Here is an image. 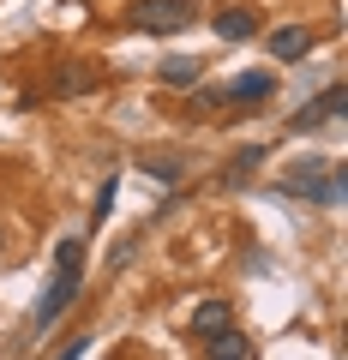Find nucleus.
<instances>
[{
  "label": "nucleus",
  "instance_id": "4",
  "mask_svg": "<svg viewBox=\"0 0 348 360\" xmlns=\"http://www.w3.org/2000/svg\"><path fill=\"white\" fill-rule=\"evenodd\" d=\"M271 96H276V78L258 72V66H252V72H240L228 90H222V103H271Z\"/></svg>",
  "mask_w": 348,
  "mask_h": 360
},
{
  "label": "nucleus",
  "instance_id": "15",
  "mask_svg": "<svg viewBox=\"0 0 348 360\" xmlns=\"http://www.w3.org/2000/svg\"><path fill=\"white\" fill-rule=\"evenodd\" d=\"M54 90H60V96H66V90H84V72H78V66H66V72H60V84H54Z\"/></svg>",
  "mask_w": 348,
  "mask_h": 360
},
{
  "label": "nucleus",
  "instance_id": "8",
  "mask_svg": "<svg viewBox=\"0 0 348 360\" xmlns=\"http://www.w3.org/2000/svg\"><path fill=\"white\" fill-rule=\"evenodd\" d=\"M264 162V144H246V150H234V162L222 168V186H246V174Z\"/></svg>",
  "mask_w": 348,
  "mask_h": 360
},
{
  "label": "nucleus",
  "instance_id": "2",
  "mask_svg": "<svg viewBox=\"0 0 348 360\" xmlns=\"http://www.w3.org/2000/svg\"><path fill=\"white\" fill-rule=\"evenodd\" d=\"M78 288H84V270H78V264H60V276L49 283V295H42V307H37V324H30V330H37V336H49L54 324H60V312L78 300Z\"/></svg>",
  "mask_w": 348,
  "mask_h": 360
},
{
  "label": "nucleus",
  "instance_id": "12",
  "mask_svg": "<svg viewBox=\"0 0 348 360\" xmlns=\"http://www.w3.org/2000/svg\"><path fill=\"white\" fill-rule=\"evenodd\" d=\"M144 162V174H156V180H181V156H138Z\"/></svg>",
  "mask_w": 348,
  "mask_h": 360
},
{
  "label": "nucleus",
  "instance_id": "6",
  "mask_svg": "<svg viewBox=\"0 0 348 360\" xmlns=\"http://www.w3.org/2000/svg\"><path fill=\"white\" fill-rule=\"evenodd\" d=\"M271 54H276V60H307V54H312V30H307V25L271 30Z\"/></svg>",
  "mask_w": 348,
  "mask_h": 360
},
{
  "label": "nucleus",
  "instance_id": "13",
  "mask_svg": "<svg viewBox=\"0 0 348 360\" xmlns=\"http://www.w3.org/2000/svg\"><path fill=\"white\" fill-rule=\"evenodd\" d=\"M54 264H84V240H60L54 246Z\"/></svg>",
  "mask_w": 348,
  "mask_h": 360
},
{
  "label": "nucleus",
  "instance_id": "10",
  "mask_svg": "<svg viewBox=\"0 0 348 360\" xmlns=\"http://www.w3.org/2000/svg\"><path fill=\"white\" fill-rule=\"evenodd\" d=\"M205 342H210V360H246V336L234 330V324L217 330V336H205Z\"/></svg>",
  "mask_w": 348,
  "mask_h": 360
},
{
  "label": "nucleus",
  "instance_id": "3",
  "mask_svg": "<svg viewBox=\"0 0 348 360\" xmlns=\"http://www.w3.org/2000/svg\"><path fill=\"white\" fill-rule=\"evenodd\" d=\"M342 103H348V90H342V84H324L307 108H295L288 132H312V127H324V120H336V115H342Z\"/></svg>",
  "mask_w": 348,
  "mask_h": 360
},
{
  "label": "nucleus",
  "instance_id": "14",
  "mask_svg": "<svg viewBox=\"0 0 348 360\" xmlns=\"http://www.w3.org/2000/svg\"><path fill=\"white\" fill-rule=\"evenodd\" d=\"M115 193H120V180H103V193H96V222L115 210Z\"/></svg>",
  "mask_w": 348,
  "mask_h": 360
},
{
  "label": "nucleus",
  "instance_id": "5",
  "mask_svg": "<svg viewBox=\"0 0 348 360\" xmlns=\"http://www.w3.org/2000/svg\"><path fill=\"white\" fill-rule=\"evenodd\" d=\"M210 30H217L222 42H252L258 37V18L246 13V6H222V13L210 18Z\"/></svg>",
  "mask_w": 348,
  "mask_h": 360
},
{
  "label": "nucleus",
  "instance_id": "7",
  "mask_svg": "<svg viewBox=\"0 0 348 360\" xmlns=\"http://www.w3.org/2000/svg\"><path fill=\"white\" fill-rule=\"evenodd\" d=\"M228 324H234L228 300H205V307L193 312V330H198V336H217V330H228Z\"/></svg>",
  "mask_w": 348,
  "mask_h": 360
},
{
  "label": "nucleus",
  "instance_id": "16",
  "mask_svg": "<svg viewBox=\"0 0 348 360\" xmlns=\"http://www.w3.org/2000/svg\"><path fill=\"white\" fill-rule=\"evenodd\" d=\"M84 348H91V342H84V336H72V342H66V348H60V354H54V360H78V354H84Z\"/></svg>",
  "mask_w": 348,
  "mask_h": 360
},
{
  "label": "nucleus",
  "instance_id": "11",
  "mask_svg": "<svg viewBox=\"0 0 348 360\" xmlns=\"http://www.w3.org/2000/svg\"><path fill=\"white\" fill-rule=\"evenodd\" d=\"M342 193H348V174H342V168H324V186H318V205H342Z\"/></svg>",
  "mask_w": 348,
  "mask_h": 360
},
{
  "label": "nucleus",
  "instance_id": "17",
  "mask_svg": "<svg viewBox=\"0 0 348 360\" xmlns=\"http://www.w3.org/2000/svg\"><path fill=\"white\" fill-rule=\"evenodd\" d=\"M0 246H6V234H0Z\"/></svg>",
  "mask_w": 348,
  "mask_h": 360
},
{
  "label": "nucleus",
  "instance_id": "9",
  "mask_svg": "<svg viewBox=\"0 0 348 360\" xmlns=\"http://www.w3.org/2000/svg\"><path fill=\"white\" fill-rule=\"evenodd\" d=\"M198 78H205V60H193V54L162 60V84H198Z\"/></svg>",
  "mask_w": 348,
  "mask_h": 360
},
{
  "label": "nucleus",
  "instance_id": "1",
  "mask_svg": "<svg viewBox=\"0 0 348 360\" xmlns=\"http://www.w3.org/2000/svg\"><path fill=\"white\" fill-rule=\"evenodd\" d=\"M193 25V0H138L132 6V30L138 37H174Z\"/></svg>",
  "mask_w": 348,
  "mask_h": 360
}]
</instances>
